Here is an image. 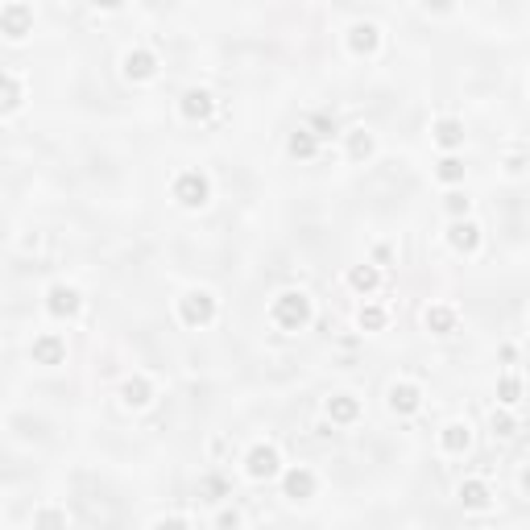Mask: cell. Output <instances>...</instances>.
<instances>
[{"label":"cell","instance_id":"cell-9","mask_svg":"<svg viewBox=\"0 0 530 530\" xmlns=\"http://www.w3.org/2000/svg\"><path fill=\"white\" fill-rule=\"evenodd\" d=\"M460 501L468 505V510H485L489 505V489L481 481H468V485H460Z\"/></svg>","mask_w":530,"mask_h":530},{"label":"cell","instance_id":"cell-7","mask_svg":"<svg viewBox=\"0 0 530 530\" xmlns=\"http://www.w3.org/2000/svg\"><path fill=\"white\" fill-rule=\"evenodd\" d=\"M311 493H315V477H311L307 468H294V473L286 477V497L299 501V497H311Z\"/></svg>","mask_w":530,"mask_h":530},{"label":"cell","instance_id":"cell-28","mask_svg":"<svg viewBox=\"0 0 530 530\" xmlns=\"http://www.w3.org/2000/svg\"><path fill=\"white\" fill-rule=\"evenodd\" d=\"M447 208H451V212H468V199H460V195H451V199H447Z\"/></svg>","mask_w":530,"mask_h":530},{"label":"cell","instance_id":"cell-19","mask_svg":"<svg viewBox=\"0 0 530 530\" xmlns=\"http://www.w3.org/2000/svg\"><path fill=\"white\" fill-rule=\"evenodd\" d=\"M435 137H440V145H460V137H464V132H460L456 121H443L440 129H435Z\"/></svg>","mask_w":530,"mask_h":530},{"label":"cell","instance_id":"cell-13","mask_svg":"<svg viewBox=\"0 0 530 530\" xmlns=\"http://www.w3.org/2000/svg\"><path fill=\"white\" fill-rule=\"evenodd\" d=\"M125 71H129L132 79H149V75H154V58H149L145 50H137V54L125 58Z\"/></svg>","mask_w":530,"mask_h":530},{"label":"cell","instance_id":"cell-23","mask_svg":"<svg viewBox=\"0 0 530 530\" xmlns=\"http://www.w3.org/2000/svg\"><path fill=\"white\" fill-rule=\"evenodd\" d=\"M290 149H294V154H303V158H311V154H315L311 132H294V137H290Z\"/></svg>","mask_w":530,"mask_h":530},{"label":"cell","instance_id":"cell-15","mask_svg":"<svg viewBox=\"0 0 530 530\" xmlns=\"http://www.w3.org/2000/svg\"><path fill=\"white\" fill-rule=\"evenodd\" d=\"M443 447H447V451H464V447H468V427L451 423V427L443 431Z\"/></svg>","mask_w":530,"mask_h":530},{"label":"cell","instance_id":"cell-10","mask_svg":"<svg viewBox=\"0 0 530 530\" xmlns=\"http://www.w3.org/2000/svg\"><path fill=\"white\" fill-rule=\"evenodd\" d=\"M182 112H186L191 121H195V116H208V112H212V95H208V91H186Z\"/></svg>","mask_w":530,"mask_h":530},{"label":"cell","instance_id":"cell-17","mask_svg":"<svg viewBox=\"0 0 530 530\" xmlns=\"http://www.w3.org/2000/svg\"><path fill=\"white\" fill-rule=\"evenodd\" d=\"M377 46V29L373 25H356L353 29V50H373Z\"/></svg>","mask_w":530,"mask_h":530},{"label":"cell","instance_id":"cell-6","mask_svg":"<svg viewBox=\"0 0 530 530\" xmlns=\"http://www.w3.org/2000/svg\"><path fill=\"white\" fill-rule=\"evenodd\" d=\"M50 311H54V315H75V311H79V294H75L71 286H54V290H50Z\"/></svg>","mask_w":530,"mask_h":530},{"label":"cell","instance_id":"cell-14","mask_svg":"<svg viewBox=\"0 0 530 530\" xmlns=\"http://www.w3.org/2000/svg\"><path fill=\"white\" fill-rule=\"evenodd\" d=\"M451 323H456V315H451V311L447 307H431L427 311V327H431V332H451Z\"/></svg>","mask_w":530,"mask_h":530},{"label":"cell","instance_id":"cell-29","mask_svg":"<svg viewBox=\"0 0 530 530\" xmlns=\"http://www.w3.org/2000/svg\"><path fill=\"white\" fill-rule=\"evenodd\" d=\"M158 530H186V522H178V518H170V522H162Z\"/></svg>","mask_w":530,"mask_h":530},{"label":"cell","instance_id":"cell-21","mask_svg":"<svg viewBox=\"0 0 530 530\" xmlns=\"http://www.w3.org/2000/svg\"><path fill=\"white\" fill-rule=\"evenodd\" d=\"M4 25H8V38H21V25H25V8H8V13H4Z\"/></svg>","mask_w":530,"mask_h":530},{"label":"cell","instance_id":"cell-16","mask_svg":"<svg viewBox=\"0 0 530 530\" xmlns=\"http://www.w3.org/2000/svg\"><path fill=\"white\" fill-rule=\"evenodd\" d=\"M348 282H353L356 290H373V286H377V269H373V265H365V269H353V273H348Z\"/></svg>","mask_w":530,"mask_h":530},{"label":"cell","instance_id":"cell-25","mask_svg":"<svg viewBox=\"0 0 530 530\" xmlns=\"http://www.w3.org/2000/svg\"><path fill=\"white\" fill-rule=\"evenodd\" d=\"M497 390H501V402H518V390H522V386H518V377H501Z\"/></svg>","mask_w":530,"mask_h":530},{"label":"cell","instance_id":"cell-12","mask_svg":"<svg viewBox=\"0 0 530 530\" xmlns=\"http://www.w3.org/2000/svg\"><path fill=\"white\" fill-rule=\"evenodd\" d=\"M356 410H360V406H356V398H348V394H340V398H332V402H327V414H332L336 423L356 419Z\"/></svg>","mask_w":530,"mask_h":530},{"label":"cell","instance_id":"cell-2","mask_svg":"<svg viewBox=\"0 0 530 530\" xmlns=\"http://www.w3.org/2000/svg\"><path fill=\"white\" fill-rule=\"evenodd\" d=\"M175 199L178 203H186V208H203V203H208V178L195 175V170L182 175L175 182Z\"/></svg>","mask_w":530,"mask_h":530},{"label":"cell","instance_id":"cell-27","mask_svg":"<svg viewBox=\"0 0 530 530\" xmlns=\"http://www.w3.org/2000/svg\"><path fill=\"white\" fill-rule=\"evenodd\" d=\"M369 149H373V141H369V137H353V154H356V158H360V154H369Z\"/></svg>","mask_w":530,"mask_h":530},{"label":"cell","instance_id":"cell-26","mask_svg":"<svg viewBox=\"0 0 530 530\" xmlns=\"http://www.w3.org/2000/svg\"><path fill=\"white\" fill-rule=\"evenodd\" d=\"M493 431H497V435H510V431H514V423H510L505 414H493Z\"/></svg>","mask_w":530,"mask_h":530},{"label":"cell","instance_id":"cell-18","mask_svg":"<svg viewBox=\"0 0 530 530\" xmlns=\"http://www.w3.org/2000/svg\"><path fill=\"white\" fill-rule=\"evenodd\" d=\"M125 402H129V406H145V402H149V386H145L141 377L129 381V386H125Z\"/></svg>","mask_w":530,"mask_h":530},{"label":"cell","instance_id":"cell-1","mask_svg":"<svg viewBox=\"0 0 530 530\" xmlns=\"http://www.w3.org/2000/svg\"><path fill=\"white\" fill-rule=\"evenodd\" d=\"M307 319H311V299L299 294V290H286V294L273 303V323H278V327H290V332H294V327H303Z\"/></svg>","mask_w":530,"mask_h":530},{"label":"cell","instance_id":"cell-11","mask_svg":"<svg viewBox=\"0 0 530 530\" xmlns=\"http://www.w3.org/2000/svg\"><path fill=\"white\" fill-rule=\"evenodd\" d=\"M451 245H456V249H464V253H473V249L481 245L477 224H456V228H451Z\"/></svg>","mask_w":530,"mask_h":530},{"label":"cell","instance_id":"cell-4","mask_svg":"<svg viewBox=\"0 0 530 530\" xmlns=\"http://www.w3.org/2000/svg\"><path fill=\"white\" fill-rule=\"evenodd\" d=\"M273 473H278V451H273V447H253V451H249V477H257V481H261V477H273Z\"/></svg>","mask_w":530,"mask_h":530},{"label":"cell","instance_id":"cell-3","mask_svg":"<svg viewBox=\"0 0 530 530\" xmlns=\"http://www.w3.org/2000/svg\"><path fill=\"white\" fill-rule=\"evenodd\" d=\"M212 315H216V303H212V294L195 290V294H186V299H182V319H186V323H208Z\"/></svg>","mask_w":530,"mask_h":530},{"label":"cell","instance_id":"cell-22","mask_svg":"<svg viewBox=\"0 0 530 530\" xmlns=\"http://www.w3.org/2000/svg\"><path fill=\"white\" fill-rule=\"evenodd\" d=\"M440 178L443 182H456V178H464V166H460L456 158H443L440 162Z\"/></svg>","mask_w":530,"mask_h":530},{"label":"cell","instance_id":"cell-20","mask_svg":"<svg viewBox=\"0 0 530 530\" xmlns=\"http://www.w3.org/2000/svg\"><path fill=\"white\" fill-rule=\"evenodd\" d=\"M38 530H67V518L58 510H42L38 514Z\"/></svg>","mask_w":530,"mask_h":530},{"label":"cell","instance_id":"cell-24","mask_svg":"<svg viewBox=\"0 0 530 530\" xmlns=\"http://www.w3.org/2000/svg\"><path fill=\"white\" fill-rule=\"evenodd\" d=\"M381 323H386V315H381V311H377V307H365V311H360V327H369V332H377Z\"/></svg>","mask_w":530,"mask_h":530},{"label":"cell","instance_id":"cell-8","mask_svg":"<svg viewBox=\"0 0 530 530\" xmlns=\"http://www.w3.org/2000/svg\"><path fill=\"white\" fill-rule=\"evenodd\" d=\"M390 406H394V410H402V414L419 410V390H414V386H406V381H402V386H394V390H390Z\"/></svg>","mask_w":530,"mask_h":530},{"label":"cell","instance_id":"cell-5","mask_svg":"<svg viewBox=\"0 0 530 530\" xmlns=\"http://www.w3.org/2000/svg\"><path fill=\"white\" fill-rule=\"evenodd\" d=\"M62 353H67V344H62L58 336H42V340L34 344V360H38V365H58Z\"/></svg>","mask_w":530,"mask_h":530}]
</instances>
